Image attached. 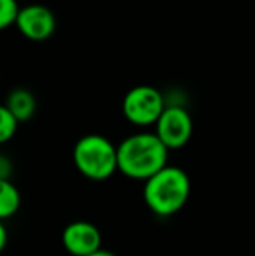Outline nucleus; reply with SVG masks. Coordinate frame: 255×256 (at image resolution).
Returning <instances> with one entry per match:
<instances>
[{
    "label": "nucleus",
    "mask_w": 255,
    "mask_h": 256,
    "mask_svg": "<svg viewBox=\"0 0 255 256\" xmlns=\"http://www.w3.org/2000/svg\"><path fill=\"white\" fill-rule=\"evenodd\" d=\"M164 108L163 94L152 86H136L129 89L123 100L124 117L140 128L156 124Z\"/></svg>",
    "instance_id": "obj_4"
},
{
    "label": "nucleus",
    "mask_w": 255,
    "mask_h": 256,
    "mask_svg": "<svg viewBox=\"0 0 255 256\" xmlns=\"http://www.w3.org/2000/svg\"><path fill=\"white\" fill-rule=\"evenodd\" d=\"M16 26L23 37L34 42H41L55 34L56 18L49 7L41 4H30L27 7H21Z\"/></svg>",
    "instance_id": "obj_6"
},
{
    "label": "nucleus",
    "mask_w": 255,
    "mask_h": 256,
    "mask_svg": "<svg viewBox=\"0 0 255 256\" xmlns=\"http://www.w3.org/2000/svg\"><path fill=\"white\" fill-rule=\"evenodd\" d=\"M6 244H7V230H6V226H0V250H4L6 248Z\"/></svg>",
    "instance_id": "obj_12"
},
{
    "label": "nucleus",
    "mask_w": 255,
    "mask_h": 256,
    "mask_svg": "<svg viewBox=\"0 0 255 256\" xmlns=\"http://www.w3.org/2000/svg\"><path fill=\"white\" fill-rule=\"evenodd\" d=\"M6 106L9 108L21 122H25V120H28V118H32V115L35 114L37 103H35V98L30 91H27V89H14L9 94V98H7Z\"/></svg>",
    "instance_id": "obj_8"
},
{
    "label": "nucleus",
    "mask_w": 255,
    "mask_h": 256,
    "mask_svg": "<svg viewBox=\"0 0 255 256\" xmlns=\"http://www.w3.org/2000/svg\"><path fill=\"white\" fill-rule=\"evenodd\" d=\"M21 206L20 190L7 178L0 180V218L7 220L18 212Z\"/></svg>",
    "instance_id": "obj_9"
},
{
    "label": "nucleus",
    "mask_w": 255,
    "mask_h": 256,
    "mask_svg": "<svg viewBox=\"0 0 255 256\" xmlns=\"http://www.w3.org/2000/svg\"><path fill=\"white\" fill-rule=\"evenodd\" d=\"M191 194V180L184 169L177 166H164L163 169L145 180L143 200L147 208L157 216L177 214L185 206Z\"/></svg>",
    "instance_id": "obj_2"
},
{
    "label": "nucleus",
    "mask_w": 255,
    "mask_h": 256,
    "mask_svg": "<svg viewBox=\"0 0 255 256\" xmlns=\"http://www.w3.org/2000/svg\"><path fill=\"white\" fill-rule=\"evenodd\" d=\"M20 122H21L20 118L4 104V106L0 108V142L7 143L11 138H14Z\"/></svg>",
    "instance_id": "obj_10"
},
{
    "label": "nucleus",
    "mask_w": 255,
    "mask_h": 256,
    "mask_svg": "<svg viewBox=\"0 0 255 256\" xmlns=\"http://www.w3.org/2000/svg\"><path fill=\"white\" fill-rule=\"evenodd\" d=\"M156 134L170 150L187 145L192 136V118L182 106H166L156 122Z\"/></svg>",
    "instance_id": "obj_5"
},
{
    "label": "nucleus",
    "mask_w": 255,
    "mask_h": 256,
    "mask_svg": "<svg viewBox=\"0 0 255 256\" xmlns=\"http://www.w3.org/2000/svg\"><path fill=\"white\" fill-rule=\"evenodd\" d=\"M62 244L72 256H86L102 250V232L93 223L77 220L65 226Z\"/></svg>",
    "instance_id": "obj_7"
},
{
    "label": "nucleus",
    "mask_w": 255,
    "mask_h": 256,
    "mask_svg": "<svg viewBox=\"0 0 255 256\" xmlns=\"http://www.w3.org/2000/svg\"><path fill=\"white\" fill-rule=\"evenodd\" d=\"M74 164L84 178L105 182L119 171L117 146L102 134H86L74 146Z\"/></svg>",
    "instance_id": "obj_3"
},
{
    "label": "nucleus",
    "mask_w": 255,
    "mask_h": 256,
    "mask_svg": "<svg viewBox=\"0 0 255 256\" xmlns=\"http://www.w3.org/2000/svg\"><path fill=\"white\" fill-rule=\"evenodd\" d=\"M168 148L156 132L131 134L117 145L119 171L131 180H149L168 164Z\"/></svg>",
    "instance_id": "obj_1"
},
{
    "label": "nucleus",
    "mask_w": 255,
    "mask_h": 256,
    "mask_svg": "<svg viewBox=\"0 0 255 256\" xmlns=\"http://www.w3.org/2000/svg\"><path fill=\"white\" fill-rule=\"evenodd\" d=\"M21 7L18 0H0V28H9L16 24Z\"/></svg>",
    "instance_id": "obj_11"
},
{
    "label": "nucleus",
    "mask_w": 255,
    "mask_h": 256,
    "mask_svg": "<svg viewBox=\"0 0 255 256\" xmlns=\"http://www.w3.org/2000/svg\"><path fill=\"white\" fill-rule=\"evenodd\" d=\"M86 256H116L112 253V251H109V250H98V251H95V253H89V254H86Z\"/></svg>",
    "instance_id": "obj_13"
}]
</instances>
